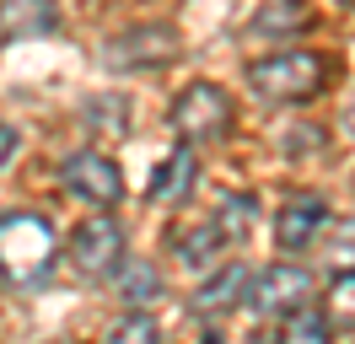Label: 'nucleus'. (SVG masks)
<instances>
[{"label": "nucleus", "instance_id": "4be33fe9", "mask_svg": "<svg viewBox=\"0 0 355 344\" xmlns=\"http://www.w3.org/2000/svg\"><path fill=\"white\" fill-rule=\"evenodd\" d=\"M253 344H280V339H253Z\"/></svg>", "mask_w": 355, "mask_h": 344}, {"label": "nucleus", "instance_id": "f8f14e48", "mask_svg": "<svg viewBox=\"0 0 355 344\" xmlns=\"http://www.w3.org/2000/svg\"><path fill=\"white\" fill-rule=\"evenodd\" d=\"M194 150L183 146V150H173L162 167H156V178H151V199L156 205H183L189 194H194Z\"/></svg>", "mask_w": 355, "mask_h": 344}, {"label": "nucleus", "instance_id": "f257e3e1", "mask_svg": "<svg viewBox=\"0 0 355 344\" xmlns=\"http://www.w3.org/2000/svg\"><path fill=\"white\" fill-rule=\"evenodd\" d=\"M54 253H60V237L44 215L33 210H11L0 215V280L6 285H38L54 269Z\"/></svg>", "mask_w": 355, "mask_h": 344}, {"label": "nucleus", "instance_id": "20e7f679", "mask_svg": "<svg viewBox=\"0 0 355 344\" xmlns=\"http://www.w3.org/2000/svg\"><path fill=\"white\" fill-rule=\"evenodd\" d=\"M70 258H76V269H81L87 280L119 275V264H124V232H119V221L87 215V221L70 232Z\"/></svg>", "mask_w": 355, "mask_h": 344}, {"label": "nucleus", "instance_id": "1a4fd4ad", "mask_svg": "<svg viewBox=\"0 0 355 344\" xmlns=\"http://www.w3.org/2000/svg\"><path fill=\"white\" fill-rule=\"evenodd\" d=\"M54 27H60V6L54 0H0V38L6 43L49 38Z\"/></svg>", "mask_w": 355, "mask_h": 344}, {"label": "nucleus", "instance_id": "9b49d317", "mask_svg": "<svg viewBox=\"0 0 355 344\" xmlns=\"http://www.w3.org/2000/svg\"><path fill=\"white\" fill-rule=\"evenodd\" d=\"M248 264H237V258H232V264H221V275H210L200 285V296H194V307H200L205 318H216V312H232V307H237V301H248Z\"/></svg>", "mask_w": 355, "mask_h": 344}, {"label": "nucleus", "instance_id": "9d476101", "mask_svg": "<svg viewBox=\"0 0 355 344\" xmlns=\"http://www.w3.org/2000/svg\"><path fill=\"white\" fill-rule=\"evenodd\" d=\"M226 248H232V232H226L221 221H200V226H189V232L173 237L178 264H189V269H210V264H221Z\"/></svg>", "mask_w": 355, "mask_h": 344}, {"label": "nucleus", "instance_id": "ddd939ff", "mask_svg": "<svg viewBox=\"0 0 355 344\" xmlns=\"http://www.w3.org/2000/svg\"><path fill=\"white\" fill-rule=\"evenodd\" d=\"M307 22H312L307 0H264V11H253V22H248V33L253 38H291Z\"/></svg>", "mask_w": 355, "mask_h": 344}, {"label": "nucleus", "instance_id": "7ed1b4c3", "mask_svg": "<svg viewBox=\"0 0 355 344\" xmlns=\"http://www.w3.org/2000/svg\"><path fill=\"white\" fill-rule=\"evenodd\" d=\"M173 135L178 140H221L226 124H232V103L216 81H194L189 92H178L173 103Z\"/></svg>", "mask_w": 355, "mask_h": 344}, {"label": "nucleus", "instance_id": "2eb2a0df", "mask_svg": "<svg viewBox=\"0 0 355 344\" xmlns=\"http://www.w3.org/2000/svg\"><path fill=\"white\" fill-rule=\"evenodd\" d=\"M280 344H329V318L312 312V307H296L280 318Z\"/></svg>", "mask_w": 355, "mask_h": 344}, {"label": "nucleus", "instance_id": "aec40b11", "mask_svg": "<svg viewBox=\"0 0 355 344\" xmlns=\"http://www.w3.org/2000/svg\"><path fill=\"white\" fill-rule=\"evenodd\" d=\"M11 156H17V129H11V124H0V167H6Z\"/></svg>", "mask_w": 355, "mask_h": 344}, {"label": "nucleus", "instance_id": "412c9836", "mask_svg": "<svg viewBox=\"0 0 355 344\" xmlns=\"http://www.w3.org/2000/svg\"><path fill=\"white\" fill-rule=\"evenodd\" d=\"M200 344H226V334H221V322H205V328H200Z\"/></svg>", "mask_w": 355, "mask_h": 344}, {"label": "nucleus", "instance_id": "f03ea898", "mask_svg": "<svg viewBox=\"0 0 355 344\" xmlns=\"http://www.w3.org/2000/svg\"><path fill=\"white\" fill-rule=\"evenodd\" d=\"M248 86L253 97L264 103H302L323 86V60L307 49H286V54H269V60L248 64Z\"/></svg>", "mask_w": 355, "mask_h": 344}, {"label": "nucleus", "instance_id": "0eeeda50", "mask_svg": "<svg viewBox=\"0 0 355 344\" xmlns=\"http://www.w3.org/2000/svg\"><path fill=\"white\" fill-rule=\"evenodd\" d=\"M323 232H329V199L323 194H296V199H286V210L275 215V242L286 253H307Z\"/></svg>", "mask_w": 355, "mask_h": 344}, {"label": "nucleus", "instance_id": "4468645a", "mask_svg": "<svg viewBox=\"0 0 355 344\" xmlns=\"http://www.w3.org/2000/svg\"><path fill=\"white\" fill-rule=\"evenodd\" d=\"M119 291H124L130 307H146V301H156V291H162V275H156L146 258H124V264H119Z\"/></svg>", "mask_w": 355, "mask_h": 344}, {"label": "nucleus", "instance_id": "f3484780", "mask_svg": "<svg viewBox=\"0 0 355 344\" xmlns=\"http://www.w3.org/2000/svg\"><path fill=\"white\" fill-rule=\"evenodd\" d=\"M329 322L355 328V269H345V275L334 280V291H329Z\"/></svg>", "mask_w": 355, "mask_h": 344}, {"label": "nucleus", "instance_id": "6e6552de", "mask_svg": "<svg viewBox=\"0 0 355 344\" xmlns=\"http://www.w3.org/2000/svg\"><path fill=\"white\" fill-rule=\"evenodd\" d=\"M178 54V33L173 27H135L124 38H113L108 49V64L113 70H156Z\"/></svg>", "mask_w": 355, "mask_h": 344}, {"label": "nucleus", "instance_id": "a211bd4d", "mask_svg": "<svg viewBox=\"0 0 355 344\" xmlns=\"http://www.w3.org/2000/svg\"><path fill=\"white\" fill-rule=\"evenodd\" d=\"M108 344H162V334H156L151 318L130 312V318H119V322L108 328Z\"/></svg>", "mask_w": 355, "mask_h": 344}, {"label": "nucleus", "instance_id": "39448f33", "mask_svg": "<svg viewBox=\"0 0 355 344\" xmlns=\"http://www.w3.org/2000/svg\"><path fill=\"white\" fill-rule=\"evenodd\" d=\"M307 296H312V275L302 264H269L264 275L248 280V307L259 318H286L296 307H307Z\"/></svg>", "mask_w": 355, "mask_h": 344}, {"label": "nucleus", "instance_id": "423d86ee", "mask_svg": "<svg viewBox=\"0 0 355 344\" xmlns=\"http://www.w3.org/2000/svg\"><path fill=\"white\" fill-rule=\"evenodd\" d=\"M60 178H65V189L76 194V199H87L97 210L119 205V194H124V178H119V167H113L103 150H76V156H65Z\"/></svg>", "mask_w": 355, "mask_h": 344}, {"label": "nucleus", "instance_id": "5701e85b", "mask_svg": "<svg viewBox=\"0 0 355 344\" xmlns=\"http://www.w3.org/2000/svg\"><path fill=\"white\" fill-rule=\"evenodd\" d=\"M350 129H355V108H350Z\"/></svg>", "mask_w": 355, "mask_h": 344}, {"label": "nucleus", "instance_id": "6ab92c4d", "mask_svg": "<svg viewBox=\"0 0 355 344\" xmlns=\"http://www.w3.org/2000/svg\"><path fill=\"white\" fill-rule=\"evenodd\" d=\"M216 221H221L232 237L248 232V226H253V199H248V194H221V205H216Z\"/></svg>", "mask_w": 355, "mask_h": 344}, {"label": "nucleus", "instance_id": "dca6fc26", "mask_svg": "<svg viewBox=\"0 0 355 344\" xmlns=\"http://www.w3.org/2000/svg\"><path fill=\"white\" fill-rule=\"evenodd\" d=\"M323 258H329L339 275H345V269H355V215H345V221H334V226H329Z\"/></svg>", "mask_w": 355, "mask_h": 344}]
</instances>
